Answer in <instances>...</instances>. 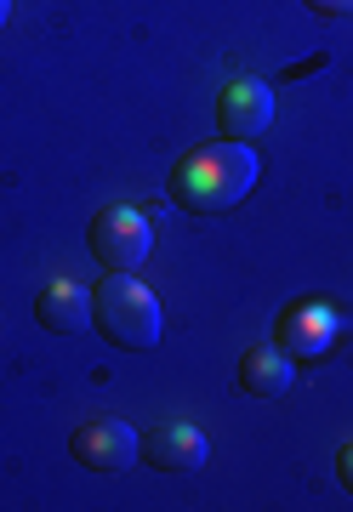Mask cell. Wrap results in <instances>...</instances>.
Instances as JSON below:
<instances>
[{
    "label": "cell",
    "mask_w": 353,
    "mask_h": 512,
    "mask_svg": "<svg viewBox=\"0 0 353 512\" xmlns=\"http://www.w3.org/2000/svg\"><path fill=\"white\" fill-rule=\"evenodd\" d=\"M257 154H251V143H205L194 148V154H183V160L171 165V205H183V211H194V217H223V211H234V205L257 188Z\"/></svg>",
    "instance_id": "1"
},
{
    "label": "cell",
    "mask_w": 353,
    "mask_h": 512,
    "mask_svg": "<svg viewBox=\"0 0 353 512\" xmlns=\"http://www.w3.org/2000/svg\"><path fill=\"white\" fill-rule=\"evenodd\" d=\"M92 330L103 342L126 353H149L160 348V330H166V313H160V296L131 274H109L92 291Z\"/></svg>",
    "instance_id": "2"
},
{
    "label": "cell",
    "mask_w": 353,
    "mask_h": 512,
    "mask_svg": "<svg viewBox=\"0 0 353 512\" xmlns=\"http://www.w3.org/2000/svg\"><path fill=\"white\" fill-rule=\"evenodd\" d=\"M154 251V222L137 205H109L92 217V256L109 274H137Z\"/></svg>",
    "instance_id": "3"
},
{
    "label": "cell",
    "mask_w": 353,
    "mask_h": 512,
    "mask_svg": "<svg viewBox=\"0 0 353 512\" xmlns=\"http://www.w3.org/2000/svg\"><path fill=\"white\" fill-rule=\"evenodd\" d=\"M336 336H342V313L331 308V302H319V296H302V302H291V308L279 313L274 325V342L297 365H308V359H325V353L336 348Z\"/></svg>",
    "instance_id": "4"
},
{
    "label": "cell",
    "mask_w": 353,
    "mask_h": 512,
    "mask_svg": "<svg viewBox=\"0 0 353 512\" xmlns=\"http://www.w3.org/2000/svg\"><path fill=\"white\" fill-rule=\"evenodd\" d=\"M69 456H75L86 473H131V461H143V439L131 433L126 421L97 416V421H86V427H75Z\"/></svg>",
    "instance_id": "5"
},
{
    "label": "cell",
    "mask_w": 353,
    "mask_h": 512,
    "mask_svg": "<svg viewBox=\"0 0 353 512\" xmlns=\"http://www.w3.org/2000/svg\"><path fill=\"white\" fill-rule=\"evenodd\" d=\"M274 126V86L268 80H228L217 92V131L228 143H251Z\"/></svg>",
    "instance_id": "6"
},
{
    "label": "cell",
    "mask_w": 353,
    "mask_h": 512,
    "mask_svg": "<svg viewBox=\"0 0 353 512\" xmlns=\"http://www.w3.org/2000/svg\"><path fill=\"white\" fill-rule=\"evenodd\" d=\"M143 461H149L154 473H200L205 461H211V444L188 421H160L154 433H143Z\"/></svg>",
    "instance_id": "7"
},
{
    "label": "cell",
    "mask_w": 353,
    "mask_h": 512,
    "mask_svg": "<svg viewBox=\"0 0 353 512\" xmlns=\"http://www.w3.org/2000/svg\"><path fill=\"white\" fill-rule=\"evenodd\" d=\"M35 319L52 336H86V325H92V291L75 285V279H46L35 296Z\"/></svg>",
    "instance_id": "8"
},
{
    "label": "cell",
    "mask_w": 353,
    "mask_h": 512,
    "mask_svg": "<svg viewBox=\"0 0 353 512\" xmlns=\"http://www.w3.org/2000/svg\"><path fill=\"white\" fill-rule=\"evenodd\" d=\"M240 387L251 393V399H285V393L297 387V359L279 348V342L274 348L262 342V348H251L240 359Z\"/></svg>",
    "instance_id": "9"
},
{
    "label": "cell",
    "mask_w": 353,
    "mask_h": 512,
    "mask_svg": "<svg viewBox=\"0 0 353 512\" xmlns=\"http://www.w3.org/2000/svg\"><path fill=\"white\" fill-rule=\"evenodd\" d=\"M308 12H319V18H353V0H308Z\"/></svg>",
    "instance_id": "10"
},
{
    "label": "cell",
    "mask_w": 353,
    "mask_h": 512,
    "mask_svg": "<svg viewBox=\"0 0 353 512\" xmlns=\"http://www.w3.org/2000/svg\"><path fill=\"white\" fill-rule=\"evenodd\" d=\"M336 473H342V484L353 490V444H342V456H336Z\"/></svg>",
    "instance_id": "11"
},
{
    "label": "cell",
    "mask_w": 353,
    "mask_h": 512,
    "mask_svg": "<svg viewBox=\"0 0 353 512\" xmlns=\"http://www.w3.org/2000/svg\"><path fill=\"white\" fill-rule=\"evenodd\" d=\"M6 18H12V0H0V29H6Z\"/></svg>",
    "instance_id": "12"
}]
</instances>
